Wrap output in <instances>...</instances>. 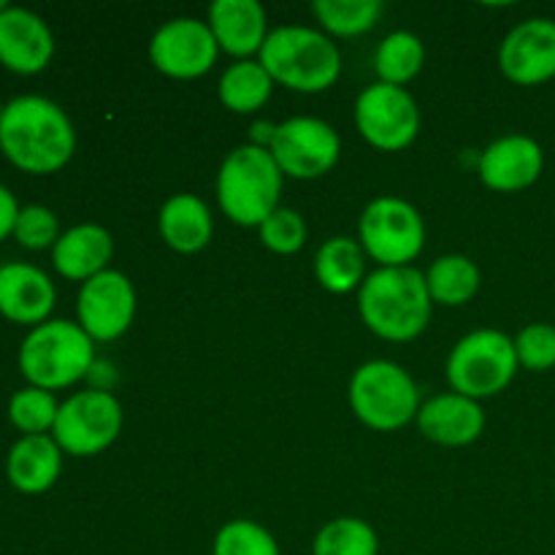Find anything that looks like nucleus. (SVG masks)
<instances>
[{
    "instance_id": "nucleus-1",
    "label": "nucleus",
    "mask_w": 555,
    "mask_h": 555,
    "mask_svg": "<svg viewBox=\"0 0 555 555\" xmlns=\"http://www.w3.org/2000/svg\"><path fill=\"white\" fill-rule=\"evenodd\" d=\"M0 150L22 171L52 173L74 155V125L68 114L49 98L20 95L3 108Z\"/></svg>"
},
{
    "instance_id": "nucleus-2",
    "label": "nucleus",
    "mask_w": 555,
    "mask_h": 555,
    "mask_svg": "<svg viewBox=\"0 0 555 555\" xmlns=\"http://www.w3.org/2000/svg\"><path fill=\"white\" fill-rule=\"evenodd\" d=\"M431 309L426 274L412 266L372 271L358 291V312L379 339H417L431 323Z\"/></svg>"
},
{
    "instance_id": "nucleus-3",
    "label": "nucleus",
    "mask_w": 555,
    "mask_h": 555,
    "mask_svg": "<svg viewBox=\"0 0 555 555\" xmlns=\"http://www.w3.org/2000/svg\"><path fill=\"white\" fill-rule=\"evenodd\" d=\"M282 179L269 150L242 144L228 152L217 173V204L222 215L242 228H260L269 215L280 209Z\"/></svg>"
},
{
    "instance_id": "nucleus-4",
    "label": "nucleus",
    "mask_w": 555,
    "mask_h": 555,
    "mask_svg": "<svg viewBox=\"0 0 555 555\" xmlns=\"http://www.w3.org/2000/svg\"><path fill=\"white\" fill-rule=\"evenodd\" d=\"M274 85L293 92H323L341 74V52L325 33L304 25H285L269 33L258 54Z\"/></svg>"
},
{
    "instance_id": "nucleus-5",
    "label": "nucleus",
    "mask_w": 555,
    "mask_h": 555,
    "mask_svg": "<svg viewBox=\"0 0 555 555\" xmlns=\"http://www.w3.org/2000/svg\"><path fill=\"white\" fill-rule=\"evenodd\" d=\"M95 363V341L79 323L47 320L25 336L20 347V369L30 385L60 390L79 383Z\"/></svg>"
},
{
    "instance_id": "nucleus-6",
    "label": "nucleus",
    "mask_w": 555,
    "mask_h": 555,
    "mask_svg": "<svg viewBox=\"0 0 555 555\" xmlns=\"http://www.w3.org/2000/svg\"><path fill=\"white\" fill-rule=\"evenodd\" d=\"M350 406L363 426L399 431L421 412V393L406 369L393 361H369L350 379Z\"/></svg>"
},
{
    "instance_id": "nucleus-7",
    "label": "nucleus",
    "mask_w": 555,
    "mask_h": 555,
    "mask_svg": "<svg viewBox=\"0 0 555 555\" xmlns=\"http://www.w3.org/2000/svg\"><path fill=\"white\" fill-rule=\"evenodd\" d=\"M515 339L496 328L466 334L448 358V383L455 393L480 401L507 388L518 374Z\"/></svg>"
},
{
    "instance_id": "nucleus-8",
    "label": "nucleus",
    "mask_w": 555,
    "mask_h": 555,
    "mask_svg": "<svg viewBox=\"0 0 555 555\" xmlns=\"http://www.w3.org/2000/svg\"><path fill=\"white\" fill-rule=\"evenodd\" d=\"M358 242L379 269L410 266L423 253L426 222L410 201L379 195L358 220Z\"/></svg>"
},
{
    "instance_id": "nucleus-9",
    "label": "nucleus",
    "mask_w": 555,
    "mask_h": 555,
    "mask_svg": "<svg viewBox=\"0 0 555 555\" xmlns=\"http://www.w3.org/2000/svg\"><path fill=\"white\" fill-rule=\"evenodd\" d=\"M122 421V404L108 390L90 388L60 404L52 437L63 453L92 459L117 442Z\"/></svg>"
},
{
    "instance_id": "nucleus-10",
    "label": "nucleus",
    "mask_w": 555,
    "mask_h": 555,
    "mask_svg": "<svg viewBox=\"0 0 555 555\" xmlns=\"http://www.w3.org/2000/svg\"><path fill=\"white\" fill-rule=\"evenodd\" d=\"M356 128L374 150H406L421 133V108L404 87H366L356 101Z\"/></svg>"
},
{
    "instance_id": "nucleus-11",
    "label": "nucleus",
    "mask_w": 555,
    "mask_h": 555,
    "mask_svg": "<svg viewBox=\"0 0 555 555\" xmlns=\"http://www.w3.org/2000/svg\"><path fill=\"white\" fill-rule=\"evenodd\" d=\"M271 157L293 179H320L339 163L341 139L318 117H291L276 125Z\"/></svg>"
},
{
    "instance_id": "nucleus-12",
    "label": "nucleus",
    "mask_w": 555,
    "mask_h": 555,
    "mask_svg": "<svg viewBox=\"0 0 555 555\" xmlns=\"http://www.w3.org/2000/svg\"><path fill=\"white\" fill-rule=\"evenodd\" d=\"M220 47L209 22L195 16H177L157 27L150 41V60L160 74L171 79H198L217 63Z\"/></svg>"
},
{
    "instance_id": "nucleus-13",
    "label": "nucleus",
    "mask_w": 555,
    "mask_h": 555,
    "mask_svg": "<svg viewBox=\"0 0 555 555\" xmlns=\"http://www.w3.org/2000/svg\"><path fill=\"white\" fill-rule=\"evenodd\" d=\"M135 304L133 282L122 271L106 269L81 285L76 314L92 341H114L133 325Z\"/></svg>"
},
{
    "instance_id": "nucleus-14",
    "label": "nucleus",
    "mask_w": 555,
    "mask_h": 555,
    "mask_svg": "<svg viewBox=\"0 0 555 555\" xmlns=\"http://www.w3.org/2000/svg\"><path fill=\"white\" fill-rule=\"evenodd\" d=\"M499 68L520 87L555 79V20L531 16L515 25L499 47Z\"/></svg>"
},
{
    "instance_id": "nucleus-15",
    "label": "nucleus",
    "mask_w": 555,
    "mask_h": 555,
    "mask_svg": "<svg viewBox=\"0 0 555 555\" xmlns=\"http://www.w3.org/2000/svg\"><path fill=\"white\" fill-rule=\"evenodd\" d=\"M545 152L531 135H502L480 155V179L496 193H518L542 177Z\"/></svg>"
},
{
    "instance_id": "nucleus-16",
    "label": "nucleus",
    "mask_w": 555,
    "mask_h": 555,
    "mask_svg": "<svg viewBox=\"0 0 555 555\" xmlns=\"http://www.w3.org/2000/svg\"><path fill=\"white\" fill-rule=\"evenodd\" d=\"M54 54V36L30 9L9 5L0 11V63L16 74H38Z\"/></svg>"
},
{
    "instance_id": "nucleus-17",
    "label": "nucleus",
    "mask_w": 555,
    "mask_h": 555,
    "mask_svg": "<svg viewBox=\"0 0 555 555\" xmlns=\"http://www.w3.org/2000/svg\"><path fill=\"white\" fill-rule=\"evenodd\" d=\"M415 421L428 442L444 444V448H464L486 431V412L480 401L455 393V390L434 396L431 401L421 404Z\"/></svg>"
},
{
    "instance_id": "nucleus-18",
    "label": "nucleus",
    "mask_w": 555,
    "mask_h": 555,
    "mask_svg": "<svg viewBox=\"0 0 555 555\" xmlns=\"http://www.w3.org/2000/svg\"><path fill=\"white\" fill-rule=\"evenodd\" d=\"M54 307V285L30 263L0 266V314L14 323H47Z\"/></svg>"
},
{
    "instance_id": "nucleus-19",
    "label": "nucleus",
    "mask_w": 555,
    "mask_h": 555,
    "mask_svg": "<svg viewBox=\"0 0 555 555\" xmlns=\"http://www.w3.org/2000/svg\"><path fill=\"white\" fill-rule=\"evenodd\" d=\"M209 27L222 52L238 60L260 54L269 30H266V11L258 0H215L209 5Z\"/></svg>"
},
{
    "instance_id": "nucleus-20",
    "label": "nucleus",
    "mask_w": 555,
    "mask_h": 555,
    "mask_svg": "<svg viewBox=\"0 0 555 555\" xmlns=\"http://www.w3.org/2000/svg\"><path fill=\"white\" fill-rule=\"evenodd\" d=\"M112 255V233L103 225H95V222H81V225L68 228L57 238V244L52 247V263L60 274L85 285L87 280L108 269Z\"/></svg>"
},
{
    "instance_id": "nucleus-21",
    "label": "nucleus",
    "mask_w": 555,
    "mask_h": 555,
    "mask_svg": "<svg viewBox=\"0 0 555 555\" xmlns=\"http://www.w3.org/2000/svg\"><path fill=\"white\" fill-rule=\"evenodd\" d=\"M63 472V450L47 434H33L22 437L9 450L5 461V475L11 486L22 493H43L57 482Z\"/></svg>"
},
{
    "instance_id": "nucleus-22",
    "label": "nucleus",
    "mask_w": 555,
    "mask_h": 555,
    "mask_svg": "<svg viewBox=\"0 0 555 555\" xmlns=\"http://www.w3.org/2000/svg\"><path fill=\"white\" fill-rule=\"evenodd\" d=\"M160 236L173 253L193 255L201 253L215 236V217L198 195L179 193L163 204L160 209Z\"/></svg>"
},
{
    "instance_id": "nucleus-23",
    "label": "nucleus",
    "mask_w": 555,
    "mask_h": 555,
    "mask_svg": "<svg viewBox=\"0 0 555 555\" xmlns=\"http://www.w3.org/2000/svg\"><path fill=\"white\" fill-rule=\"evenodd\" d=\"M314 276L328 293L361 291L363 280L369 276L361 242L347 236L328 238L314 258Z\"/></svg>"
},
{
    "instance_id": "nucleus-24",
    "label": "nucleus",
    "mask_w": 555,
    "mask_h": 555,
    "mask_svg": "<svg viewBox=\"0 0 555 555\" xmlns=\"http://www.w3.org/2000/svg\"><path fill=\"white\" fill-rule=\"evenodd\" d=\"M271 90H274V79L260 65V60H238V63L228 65L217 85L222 106L233 114H253L263 108L271 98Z\"/></svg>"
},
{
    "instance_id": "nucleus-25",
    "label": "nucleus",
    "mask_w": 555,
    "mask_h": 555,
    "mask_svg": "<svg viewBox=\"0 0 555 555\" xmlns=\"http://www.w3.org/2000/svg\"><path fill=\"white\" fill-rule=\"evenodd\" d=\"M426 285L434 304L464 307L480 291V269L466 255H442L426 271Z\"/></svg>"
},
{
    "instance_id": "nucleus-26",
    "label": "nucleus",
    "mask_w": 555,
    "mask_h": 555,
    "mask_svg": "<svg viewBox=\"0 0 555 555\" xmlns=\"http://www.w3.org/2000/svg\"><path fill=\"white\" fill-rule=\"evenodd\" d=\"M426 63V47L421 38L410 30H396L377 47L374 54V68H377L379 81L401 87L415 79Z\"/></svg>"
},
{
    "instance_id": "nucleus-27",
    "label": "nucleus",
    "mask_w": 555,
    "mask_h": 555,
    "mask_svg": "<svg viewBox=\"0 0 555 555\" xmlns=\"http://www.w3.org/2000/svg\"><path fill=\"white\" fill-rule=\"evenodd\" d=\"M312 11L331 36L352 38L372 30L385 5L379 0H314Z\"/></svg>"
},
{
    "instance_id": "nucleus-28",
    "label": "nucleus",
    "mask_w": 555,
    "mask_h": 555,
    "mask_svg": "<svg viewBox=\"0 0 555 555\" xmlns=\"http://www.w3.org/2000/svg\"><path fill=\"white\" fill-rule=\"evenodd\" d=\"M312 555H379V537L366 520L336 518L318 531Z\"/></svg>"
},
{
    "instance_id": "nucleus-29",
    "label": "nucleus",
    "mask_w": 555,
    "mask_h": 555,
    "mask_svg": "<svg viewBox=\"0 0 555 555\" xmlns=\"http://www.w3.org/2000/svg\"><path fill=\"white\" fill-rule=\"evenodd\" d=\"M57 412L60 404L54 401L52 390L36 388V385L16 390L9 401L11 423H14L20 431H25V437L52 431L54 421H57Z\"/></svg>"
},
{
    "instance_id": "nucleus-30",
    "label": "nucleus",
    "mask_w": 555,
    "mask_h": 555,
    "mask_svg": "<svg viewBox=\"0 0 555 555\" xmlns=\"http://www.w3.org/2000/svg\"><path fill=\"white\" fill-rule=\"evenodd\" d=\"M211 555H282L274 534L255 520H231L215 537Z\"/></svg>"
},
{
    "instance_id": "nucleus-31",
    "label": "nucleus",
    "mask_w": 555,
    "mask_h": 555,
    "mask_svg": "<svg viewBox=\"0 0 555 555\" xmlns=\"http://www.w3.org/2000/svg\"><path fill=\"white\" fill-rule=\"evenodd\" d=\"M258 233L263 247L276 255H293L307 244V222L296 209H287V206H280L274 215L266 217Z\"/></svg>"
},
{
    "instance_id": "nucleus-32",
    "label": "nucleus",
    "mask_w": 555,
    "mask_h": 555,
    "mask_svg": "<svg viewBox=\"0 0 555 555\" xmlns=\"http://www.w3.org/2000/svg\"><path fill=\"white\" fill-rule=\"evenodd\" d=\"M518 363L526 372H551L555 369V325L531 323L515 336Z\"/></svg>"
},
{
    "instance_id": "nucleus-33",
    "label": "nucleus",
    "mask_w": 555,
    "mask_h": 555,
    "mask_svg": "<svg viewBox=\"0 0 555 555\" xmlns=\"http://www.w3.org/2000/svg\"><path fill=\"white\" fill-rule=\"evenodd\" d=\"M14 236L22 247H30V249L54 247L60 238L57 217H54V211L47 209V206H38V204L25 206V209H20V217H16Z\"/></svg>"
},
{
    "instance_id": "nucleus-34",
    "label": "nucleus",
    "mask_w": 555,
    "mask_h": 555,
    "mask_svg": "<svg viewBox=\"0 0 555 555\" xmlns=\"http://www.w3.org/2000/svg\"><path fill=\"white\" fill-rule=\"evenodd\" d=\"M16 217H20V206H16L14 193L0 184V242H3L9 233H14Z\"/></svg>"
},
{
    "instance_id": "nucleus-35",
    "label": "nucleus",
    "mask_w": 555,
    "mask_h": 555,
    "mask_svg": "<svg viewBox=\"0 0 555 555\" xmlns=\"http://www.w3.org/2000/svg\"><path fill=\"white\" fill-rule=\"evenodd\" d=\"M274 135H276V125L260 119V122L253 125V133H249V144L263 146V150H271V141H274Z\"/></svg>"
},
{
    "instance_id": "nucleus-36",
    "label": "nucleus",
    "mask_w": 555,
    "mask_h": 555,
    "mask_svg": "<svg viewBox=\"0 0 555 555\" xmlns=\"http://www.w3.org/2000/svg\"><path fill=\"white\" fill-rule=\"evenodd\" d=\"M5 9H9V5H5V3H3V0H0V11H5Z\"/></svg>"
},
{
    "instance_id": "nucleus-37",
    "label": "nucleus",
    "mask_w": 555,
    "mask_h": 555,
    "mask_svg": "<svg viewBox=\"0 0 555 555\" xmlns=\"http://www.w3.org/2000/svg\"><path fill=\"white\" fill-rule=\"evenodd\" d=\"M3 108H5V106H3V103H0V119H3Z\"/></svg>"
}]
</instances>
